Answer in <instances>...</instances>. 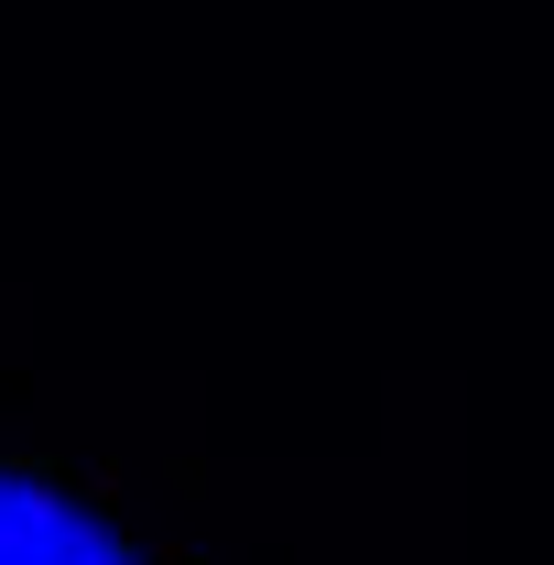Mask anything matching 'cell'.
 I'll use <instances>...</instances> for the list:
<instances>
[{
    "mask_svg": "<svg viewBox=\"0 0 554 565\" xmlns=\"http://www.w3.org/2000/svg\"><path fill=\"white\" fill-rule=\"evenodd\" d=\"M0 565H131V555L87 511H66L55 490H33V479L0 468Z\"/></svg>",
    "mask_w": 554,
    "mask_h": 565,
    "instance_id": "6da1fadb",
    "label": "cell"
}]
</instances>
